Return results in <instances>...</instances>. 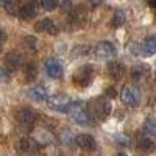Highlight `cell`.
<instances>
[{"label":"cell","instance_id":"obj_1","mask_svg":"<svg viewBox=\"0 0 156 156\" xmlns=\"http://www.w3.org/2000/svg\"><path fill=\"white\" fill-rule=\"evenodd\" d=\"M109 112H111V105H109L108 98L97 97V98L89 100V103H87L89 117H92V119H95V120H103L109 115Z\"/></svg>","mask_w":156,"mask_h":156},{"label":"cell","instance_id":"obj_2","mask_svg":"<svg viewBox=\"0 0 156 156\" xmlns=\"http://www.w3.org/2000/svg\"><path fill=\"white\" fill-rule=\"evenodd\" d=\"M64 112H67V115L70 117V119H73L76 123H81V125H89L90 123V117H89L87 111L83 108V105L80 101H72Z\"/></svg>","mask_w":156,"mask_h":156},{"label":"cell","instance_id":"obj_3","mask_svg":"<svg viewBox=\"0 0 156 156\" xmlns=\"http://www.w3.org/2000/svg\"><path fill=\"white\" fill-rule=\"evenodd\" d=\"M89 53L97 59H109L115 55V47H114V44H111L108 41H101V42L95 44L94 47H90Z\"/></svg>","mask_w":156,"mask_h":156},{"label":"cell","instance_id":"obj_4","mask_svg":"<svg viewBox=\"0 0 156 156\" xmlns=\"http://www.w3.org/2000/svg\"><path fill=\"white\" fill-rule=\"evenodd\" d=\"M92 78H94V67L90 66V64H86V66L80 67L75 75H73V83L76 86H80V87H86L90 84V81H92Z\"/></svg>","mask_w":156,"mask_h":156},{"label":"cell","instance_id":"obj_5","mask_svg":"<svg viewBox=\"0 0 156 156\" xmlns=\"http://www.w3.org/2000/svg\"><path fill=\"white\" fill-rule=\"evenodd\" d=\"M120 98L128 106H139L140 103V90L136 86H125L120 92Z\"/></svg>","mask_w":156,"mask_h":156},{"label":"cell","instance_id":"obj_6","mask_svg":"<svg viewBox=\"0 0 156 156\" xmlns=\"http://www.w3.org/2000/svg\"><path fill=\"white\" fill-rule=\"evenodd\" d=\"M16 122L22 126V128H30L33 126V123L36 122L37 119V114L33 111V109H28V108H23V109H19L16 114Z\"/></svg>","mask_w":156,"mask_h":156},{"label":"cell","instance_id":"obj_7","mask_svg":"<svg viewBox=\"0 0 156 156\" xmlns=\"http://www.w3.org/2000/svg\"><path fill=\"white\" fill-rule=\"evenodd\" d=\"M47 103H48V106L51 109H55V111H66V108L70 105V97L66 95V94H55V95H51L47 98Z\"/></svg>","mask_w":156,"mask_h":156},{"label":"cell","instance_id":"obj_8","mask_svg":"<svg viewBox=\"0 0 156 156\" xmlns=\"http://www.w3.org/2000/svg\"><path fill=\"white\" fill-rule=\"evenodd\" d=\"M44 70L50 78H61L62 73H64L62 64L56 58H47L45 62H44Z\"/></svg>","mask_w":156,"mask_h":156},{"label":"cell","instance_id":"obj_9","mask_svg":"<svg viewBox=\"0 0 156 156\" xmlns=\"http://www.w3.org/2000/svg\"><path fill=\"white\" fill-rule=\"evenodd\" d=\"M17 150L23 154H36L37 153V142L31 137H22L17 142Z\"/></svg>","mask_w":156,"mask_h":156},{"label":"cell","instance_id":"obj_10","mask_svg":"<svg viewBox=\"0 0 156 156\" xmlns=\"http://www.w3.org/2000/svg\"><path fill=\"white\" fill-rule=\"evenodd\" d=\"M75 144L80 148L87 150V151H94L97 148V142L90 134H78L75 137Z\"/></svg>","mask_w":156,"mask_h":156},{"label":"cell","instance_id":"obj_11","mask_svg":"<svg viewBox=\"0 0 156 156\" xmlns=\"http://www.w3.org/2000/svg\"><path fill=\"white\" fill-rule=\"evenodd\" d=\"M34 30H36L37 33H50V34H56V31H58L55 22L51 20V19H48V17L41 19L39 22H36Z\"/></svg>","mask_w":156,"mask_h":156},{"label":"cell","instance_id":"obj_12","mask_svg":"<svg viewBox=\"0 0 156 156\" xmlns=\"http://www.w3.org/2000/svg\"><path fill=\"white\" fill-rule=\"evenodd\" d=\"M84 19H86V12H84V8L83 6H75L70 9L69 12V22L75 27H81L84 23Z\"/></svg>","mask_w":156,"mask_h":156},{"label":"cell","instance_id":"obj_13","mask_svg":"<svg viewBox=\"0 0 156 156\" xmlns=\"http://www.w3.org/2000/svg\"><path fill=\"white\" fill-rule=\"evenodd\" d=\"M27 97L34 100V101H44V100L48 98L47 90L42 86H31V87H28L27 89Z\"/></svg>","mask_w":156,"mask_h":156},{"label":"cell","instance_id":"obj_14","mask_svg":"<svg viewBox=\"0 0 156 156\" xmlns=\"http://www.w3.org/2000/svg\"><path fill=\"white\" fill-rule=\"evenodd\" d=\"M34 140L37 142V144H41V145H48V144H51V142L55 140V136L51 134L48 129L37 128L34 131Z\"/></svg>","mask_w":156,"mask_h":156},{"label":"cell","instance_id":"obj_15","mask_svg":"<svg viewBox=\"0 0 156 156\" xmlns=\"http://www.w3.org/2000/svg\"><path fill=\"white\" fill-rule=\"evenodd\" d=\"M154 53H156V36H150L140 44V55L151 56Z\"/></svg>","mask_w":156,"mask_h":156},{"label":"cell","instance_id":"obj_16","mask_svg":"<svg viewBox=\"0 0 156 156\" xmlns=\"http://www.w3.org/2000/svg\"><path fill=\"white\" fill-rule=\"evenodd\" d=\"M123 72H125V66L119 61H111L108 64V73L112 80H120L123 76Z\"/></svg>","mask_w":156,"mask_h":156},{"label":"cell","instance_id":"obj_17","mask_svg":"<svg viewBox=\"0 0 156 156\" xmlns=\"http://www.w3.org/2000/svg\"><path fill=\"white\" fill-rule=\"evenodd\" d=\"M36 14H37L36 2H28L23 6H20V9H19V16L22 19H33V17H36Z\"/></svg>","mask_w":156,"mask_h":156},{"label":"cell","instance_id":"obj_18","mask_svg":"<svg viewBox=\"0 0 156 156\" xmlns=\"http://www.w3.org/2000/svg\"><path fill=\"white\" fill-rule=\"evenodd\" d=\"M5 64L9 70H17L22 64V58L17 51H9V53L5 56Z\"/></svg>","mask_w":156,"mask_h":156},{"label":"cell","instance_id":"obj_19","mask_svg":"<svg viewBox=\"0 0 156 156\" xmlns=\"http://www.w3.org/2000/svg\"><path fill=\"white\" fill-rule=\"evenodd\" d=\"M137 148L142 153H151V151H154L156 145H154V142L150 137H147V136H137Z\"/></svg>","mask_w":156,"mask_h":156},{"label":"cell","instance_id":"obj_20","mask_svg":"<svg viewBox=\"0 0 156 156\" xmlns=\"http://www.w3.org/2000/svg\"><path fill=\"white\" fill-rule=\"evenodd\" d=\"M59 140L62 142L64 145L70 147V145L75 144V136H73V133L70 131L69 128H64V129H61V133H59Z\"/></svg>","mask_w":156,"mask_h":156},{"label":"cell","instance_id":"obj_21","mask_svg":"<svg viewBox=\"0 0 156 156\" xmlns=\"http://www.w3.org/2000/svg\"><path fill=\"white\" fill-rule=\"evenodd\" d=\"M125 12L122 9H115L114 11V16L111 19V23H112V27H122V25L125 23Z\"/></svg>","mask_w":156,"mask_h":156},{"label":"cell","instance_id":"obj_22","mask_svg":"<svg viewBox=\"0 0 156 156\" xmlns=\"http://www.w3.org/2000/svg\"><path fill=\"white\" fill-rule=\"evenodd\" d=\"M147 72H148V67H145V66H136L134 69H131V78L137 81V80H140V78H144L147 75Z\"/></svg>","mask_w":156,"mask_h":156},{"label":"cell","instance_id":"obj_23","mask_svg":"<svg viewBox=\"0 0 156 156\" xmlns=\"http://www.w3.org/2000/svg\"><path fill=\"white\" fill-rule=\"evenodd\" d=\"M23 73H25V78H27V81H31L33 78L36 76V67L33 66L31 62L25 64V66H23Z\"/></svg>","mask_w":156,"mask_h":156},{"label":"cell","instance_id":"obj_24","mask_svg":"<svg viewBox=\"0 0 156 156\" xmlns=\"http://www.w3.org/2000/svg\"><path fill=\"white\" fill-rule=\"evenodd\" d=\"M144 129H145L148 134H151V136L156 137V120H153V119H147V120L144 122Z\"/></svg>","mask_w":156,"mask_h":156},{"label":"cell","instance_id":"obj_25","mask_svg":"<svg viewBox=\"0 0 156 156\" xmlns=\"http://www.w3.org/2000/svg\"><path fill=\"white\" fill-rule=\"evenodd\" d=\"M0 6L6 8L9 12H14V9H17V0H0Z\"/></svg>","mask_w":156,"mask_h":156},{"label":"cell","instance_id":"obj_26","mask_svg":"<svg viewBox=\"0 0 156 156\" xmlns=\"http://www.w3.org/2000/svg\"><path fill=\"white\" fill-rule=\"evenodd\" d=\"M41 6L45 11H53L58 6V0H41Z\"/></svg>","mask_w":156,"mask_h":156},{"label":"cell","instance_id":"obj_27","mask_svg":"<svg viewBox=\"0 0 156 156\" xmlns=\"http://www.w3.org/2000/svg\"><path fill=\"white\" fill-rule=\"evenodd\" d=\"M129 51H131V53H134V55H140V45L131 44V45H129Z\"/></svg>","mask_w":156,"mask_h":156},{"label":"cell","instance_id":"obj_28","mask_svg":"<svg viewBox=\"0 0 156 156\" xmlns=\"http://www.w3.org/2000/svg\"><path fill=\"white\" fill-rule=\"evenodd\" d=\"M115 140L119 142V144H125V145L128 144V139H126L123 134H122V136H117V137H115Z\"/></svg>","mask_w":156,"mask_h":156},{"label":"cell","instance_id":"obj_29","mask_svg":"<svg viewBox=\"0 0 156 156\" xmlns=\"http://www.w3.org/2000/svg\"><path fill=\"white\" fill-rule=\"evenodd\" d=\"M103 2H105V0H89V3L92 5V6H100Z\"/></svg>","mask_w":156,"mask_h":156},{"label":"cell","instance_id":"obj_30","mask_svg":"<svg viewBox=\"0 0 156 156\" xmlns=\"http://www.w3.org/2000/svg\"><path fill=\"white\" fill-rule=\"evenodd\" d=\"M5 39H6V34H5V31H3V30H0V42H2V41H5Z\"/></svg>","mask_w":156,"mask_h":156},{"label":"cell","instance_id":"obj_31","mask_svg":"<svg viewBox=\"0 0 156 156\" xmlns=\"http://www.w3.org/2000/svg\"><path fill=\"white\" fill-rule=\"evenodd\" d=\"M147 3H148L151 8H156V0H147Z\"/></svg>","mask_w":156,"mask_h":156},{"label":"cell","instance_id":"obj_32","mask_svg":"<svg viewBox=\"0 0 156 156\" xmlns=\"http://www.w3.org/2000/svg\"><path fill=\"white\" fill-rule=\"evenodd\" d=\"M106 94H109V95H112V97H115V92L112 89H109V90H106Z\"/></svg>","mask_w":156,"mask_h":156},{"label":"cell","instance_id":"obj_33","mask_svg":"<svg viewBox=\"0 0 156 156\" xmlns=\"http://www.w3.org/2000/svg\"><path fill=\"white\" fill-rule=\"evenodd\" d=\"M117 156H126V154H123V153H120V154H117Z\"/></svg>","mask_w":156,"mask_h":156}]
</instances>
